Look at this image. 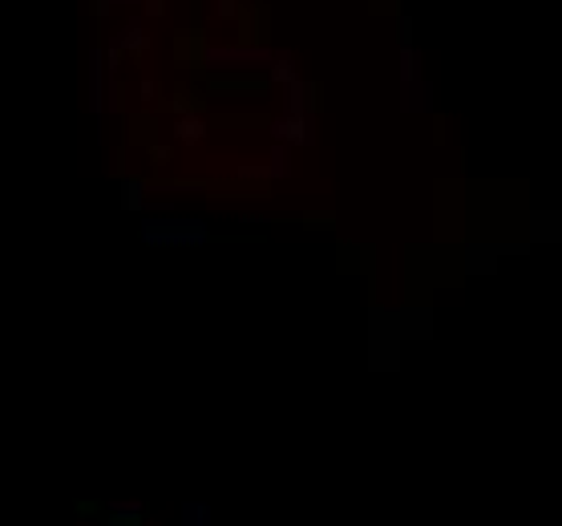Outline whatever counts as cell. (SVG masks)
Masks as SVG:
<instances>
[{
    "instance_id": "3",
    "label": "cell",
    "mask_w": 562,
    "mask_h": 526,
    "mask_svg": "<svg viewBox=\"0 0 562 526\" xmlns=\"http://www.w3.org/2000/svg\"><path fill=\"white\" fill-rule=\"evenodd\" d=\"M178 138L182 142H198L203 138V122H178Z\"/></svg>"
},
{
    "instance_id": "1",
    "label": "cell",
    "mask_w": 562,
    "mask_h": 526,
    "mask_svg": "<svg viewBox=\"0 0 562 526\" xmlns=\"http://www.w3.org/2000/svg\"><path fill=\"white\" fill-rule=\"evenodd\" d=\"M142 235L150 243H186V239H203V223H146Z\"/></svg>"
},
{
    "instance_id": "4",
    "label": "cell",
    "mask_w": 562,
    "mask_h": 526,
    "mask_svg": "<svg viewBox=\"0 0 562 526\" xmlns=\"http://www.w3.org/2000/svg\"><path fill=\"white\" fill-rule=\"evenodd\" d=\"M275 77H288V82H291V65H288V61H279V65H275Z\"/></svg>"
},
{
    "instance_id": "2",
    "label": "cell",
    "mask_w": 562,
    "mask_h": 526,
    "mask_svg": "<svg viewBox=\"0 0 562 526\" xmlns=\"http://www.w3.org/2000/svg\"><path fill=\"white\" fill-rule=\"evenodd\" d=\"M106 526H146V518H142V510H110L106 518H101Z\"/></svg>"
}]
</instances>
